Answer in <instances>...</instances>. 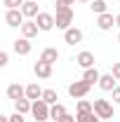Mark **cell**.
<instances>
[{
	"instance_id": "4fadbf2b",
	"label": "cell",
	"mask_w": 120,
	"mask_h": 122,
	"mask_svg": "<svg viewBox=\"0 0 120 122\" xmlns=\"http://www.w3.org/2000/svg\"><path fill=\"white\" fill-rule=\"evenodd\" d=\"M43 94H45V89H43L38 82H31L28 87H26V99H31V101H38V99H43Z\"/></svg>"
},
{
	"instance_id": "52a82bcc",
	"label": "cell",
	"mask_w": 120,
	"mask_h": 122,
	"mask_svg": "<svg viewBox=\"0 0 120 122\" xmlns=\"http://www.w3.org/2000/svg\"><path fill=\"white\" fill-rule=\"evenodd\" d=\"M64 40H66V45H80L82 42V30L75 28V26H71L68 30H64Z\"/></svg>"
},
{
	"instance_id": "5bb4252c",
	"label": "cell",
	"mask_w": 120,
	"mask_h": 122,
	"mask_svg": "<svg viewBox=\"0 0 120 122\" xmlns=\"http://www.w3.org/2000/svg\"><path fill=\"white\" fill-rule=\"evenodd\" d=\"M7 96H10L12 101H19V99H24V96H26V87H21L19 82H14V85H10V87H7Z\"/></svg>"
},
{
	"instance_id": "7c38bea8",
	"label": "cell",
	"mask_w": 120,
	"mask_h": 122,
	"mask_svg": "<svg viewBox=\"0 0 120 122\" xmlns=\"http://www.w3.org/2000/svg\"><path fill=\"white\" fill-rule=\"evenodd\" d=\"M97 26H99L101 30H111L113 26H115V16L108 14V12H106V14H99L97 16Z\"/></svg>"
},
{
	"instance_id": "9a60e30c",
	"label": "cell",
	"mask_w": 120,
	"mask_h": 122,
	"mask_svg": "<svg viewBox=\"0 0 120 122\" xmlns=\"http://www.w3.org/2000/svg\"><path fill=\"white\" fill-rule=\"evenodd\" d=\"M21 12H24V16H26V19H35V16L40 14V12H38V2L26 0V2L21 5Z\"/></svg>"
},
{
	"instance_id": "1f68e13d",
	"label": "cell",
	"mask_w": 120,
	"mask_h": 122,
	"mask_svg": "<svg viewBox=\"0 0 120 122\" xmlns=\"http://www.w3.org/2000/svg\"><path fill=\"white\" fill-rule=\"evenodd\" d=\"M0 122H10V115H0Z\"/></svg>"
},
{
	"instance_id": "e0dca14e",
	"label": "cell",
	"mask_w": 120,
	"mask_h": 122,
	"mask_svg": "<svg viewBox=\"0 0 120 122\" xmlns=\"http://www.w3.org/2000/svg\"><path fill=\"white\" fill-rule=\"evenodd\" d=\"M99 87L104 92H113L118 85H115V77H113V73H106V75H101V80H99Z\"/></svg>"
},
{
	"instance_id": "44dd1931",
	"label": "cell",
	"mask_w": 120,
	"mask_h": 122,
	"mask_svg": "<svg viewBox=\"0 0 120 122\" xmlns=\"http://www.w3.org/2000/svg\"><path fill=\"white\" fill-rule=\"evenodd\" d=\"M90 10L94 12V14H106V10H108V5H106V0H92L90 2Z\"/></svg>"
},
{
	"instance_id": "e575fe53",
	"label": "cell",
	"mask_w": 120,
	"mask_h": 122,
	"mask_svg": "<svg viewBox=\"0 0 120 122\" xmlns=\"http://www.w3.org/2000/svg\"><path fill=\"white\" fill-rule=\"evenodd\" d=\"M118 42H120V35H118Z\"/></svg>"
},
{
	"instance_id": "9c48e42d",
	"label": "cell",
	"mask_w": 120,
	"mask_h": 122,
	"mask_svg": "<svg viewBox=\"0 0 120 122\" xmlns=\"http://www.w3.org/2000/svg\"><path fill=\"white\" fill-rule=\"evenodd\" d=\"M33 71H35V75L40 77V80H49V77H52V63L38 61V63L33 66Z\"/></svg>"
},
{
	"instance_id": "83f0119b",
	"label": "cell",
	"mask_w": 120,
	"mask_h": 122,
	"mask_svg": "<svg viewBox=\"0 0 120 122\" xmlns=\"http://www.w3.org/2000/svg\"><path fill=\"white\" fill-rule=\"evenodd\" d=\"M10 122H26V120H24L21 113H14V115H10Z\"/></svg>"
},
{
	"instance_id": "30bf717a",
	"label": "cell",
	"mask_w": 120,
	"mask_h": 122,
	"mask_svg": "<svg viewBox=\"0 0 120 122\" xmlns=\"http://www.w3.org/2000/svg\"><path fill=\"white\" fill-rule=\"evenodd\" d=\"M75 63L80 66V68H94V54L92 52H80L78 56H75Z\"/></svg>"
},
{
	"instance_id": "484cf974",
	"label": "cell",
	"mask_w": 120,
	"mask_h": 122,
	"mask_svg": "<svg viewBox=\"0 0 120 122\" xmlns=\"http://www.w3.org/2000/svg\"><path fill=\"white\" fill-rule=\"evenodd\" d=\"M7 63H10V54H7V52H0V66L5 68Z\"/></svg>"
},
{
	"instance_id": "f546056e",
	"label": "cell",
	"mask_w": 120,
	"mask_h": 122,
	"mask_svg": "<svg viewBox=\"0 0 120 122\" xmlns=\"http://www.w3.org/2000/svg\"><path fill=\"white\" fill-rule=\"evenodd\" d=\"M59 122H78V120H75V115H68V113H66V115H64Z\"/></svg>"
},
{
	"instance_id": "603a6c76",
	"label": "cell",
	"mask_w": 120,
	"mask_h": 122,
	"mask_svg": "<svg viewBox=\"0 0 120 122\" xmlns=\"http://www.w3.org/2000/svg\"><path fill=\"white\" fill-rule=\"evenodd\" d=\"M57 99H59V96H57V92H54V89H45V94H43V101H45V103L54 106V103H59Z\"/></svg>"
},
{
	"instance_id": "2e32d148",
	"label": "cell",
	"mask_w": 120,
	"mask_h": 122,
	"mask_svg": "<svg viewBox=\"0 0 120 122\" xmlns=\"http://www.w3.org/2000/svg\"><path fill=\"white\" fill-rule=\"evenodd\" d=\"M57 59H59V49H54V47H45L38 61H45V63H54Z\"/></svg>"
},
{
	"instance_id": "d6a6232c",
	"label": "cell",
	"mask_w": 120,
	"mask_h": 122,
	"mask_svg": "<svg viewBox=\"0 0 120 122\" xmlns=\"http://www.w3.org/2000/svg\"><path fill=\"white\" fill-rule=\"evenodd\" d=\"M115 26H118V28H120V14L115 16Z\"/></svg>"
},
{
	"instance_id": "cb8c5ba5",
	"label": "cell",
	"mask_w": 120,
	"mask_h": 122,
	"mask_svg": "<svg viewBox=\"0 0 120 122\" xmlns=\"http://www.w3.org/2000/svg\"><path fill=\"white\" fill-rule=\"evenodd\" d=\"M94 110V103L85 101V99H78V113H92Z\"/></svg>"
},
{
	"instance_id": "8fae6325",
	"label": "cell",
	"mask_w": 120,
	"mask_h": 122,
	"mask_svg": "<svg viewBox=\"0 0 120 122\" xmlns=\"http://www.w3.org/2000/svg\"><path fill=\"white\" fill-rule=\"evenodd\" d=\"M12 47H14V52L19 54V56H26V54H31V40H28V38H16Z\"/></svg>"
},
{
	"instance_id": "8992f818",
	"label": "cell",
	"mask_w": 120,
	"mask_h": 122,
	"mask_svg": "<svg viewBox=\"0 0 120 122\" xmlns=\"http://www.w3.org/2000/svg\"><path fill=\"white\" fill-rule=\"evenodd\" d=\"M24 19H26V16H24L21 10H7V12H5L7 26H19V28H21V26H24Z\"/></svg>"
},
{
	"instance_id": "3957f363",
	"label": "cell",
	"mask_w": 120,
	"mask_h": 122,
	"mask_svg": "<svg viewBox=\"0 0 120 122\" xmlns=\"http://www.w3.org/2000/svg\"><path fill=\"white\" fill-rule=\"evenodd\" d=\"M90 89H92V85L85 82V80H75V82L68 85V94H71L73 99H85V96L90 94Z\"/></svg>"
},
{
	"instance_id": "d4e9b609",
	"label": "cell",
	"mask_w": 120,
	"mask_h": 122,
	"mask_svg": "<svg viewBox=\"0 0 120 122\" xmlns=\"http://www.w3.org/2000/svg\"><path fill=\"white\" fill-rule=\"evenodd\" d=\"M24 2H26V0H2V5H5L7 10H21Z\"/></svg>"
},
{
	"instance_id": "6da1fadb",
	"label": "cell",
	"mask_w": 120,
	"mask_h": 122,
	"mask_svg": "<svg viewBox=\"0 0 120 122\" xmlns=\"http://www.w3.org/2000/svg\"><path fill=\"white\" fill-rule=\"evenodd\" d=\"M54 19H57V28L68 30L71 24H73V10L68 5H57V16Z\"/></svg>"
},
{
	"instance_id": "d6986e66",
	"label": "cell",
	"mask_w": 120,
	"mask_h": 122,
	"mask_svg": "<svg viewBox=\"0 0 120 122\" xmlns=\"http://www.w3.org/2000/svg\"><path fill=\"white\" fill-rule=\"evenodd\" d=\"M14 108H16V113L26 115V113H31V110H33V101L24 96V99H19V101H14Z\"/></svg>"
},
{
	"instance_id": "4dcf8cb0",
	"label": "cell",
	"mask_w": 120,
	"mask_h": 122,
	"mask_svg": "<svg viewBox=\"0 0 120 122\" xmlns=\"http://www.w3.org/2000/svg\"><path fill=\"white\" fill-rule=\"evenodd\" d=\"M73 2H75V0H57V5H68V7H71Z\"/></svg>"
},
{
	"instance_id": "ba28073f",
	"label": "cell",
	"mask_w": 120,
	"mask_h": 122,
	"mask_svg": "<svg viewBox=\"0 0 120 122\" xmlns=\"http://www.w3.org/2000/svg\"><path fill=\"white\" fill-rule=\"evenodd\" d=\"M38 30H40V26L35 24V19H28V21H24V26H21V38H35L38 35Z\"/></svg>"
},
{
	"instance_id": "ac0fdd59",
	"label": "cell",
	"mask_w": 120,
	"mask_h": 122,
	"mask_svg": "<svg viewBox=\"0 0 120 122\" xmlns=\"http://www.w3.org/2000/svg\"><path fill=\"white\" fill-rule=\"evenodd\" d=\"M82 80H85V82H90L92 87H94V85H99V80H101V73H99L97 68H87V71L82 73Z\"/></svg>"
},
{
	"instance_id": "ffe728a7",
	"label": "cell",
	"mask_w": 120,
	"mask_h": 122,
	"mask_svg": "<svg viewBox=\"0 0 120 122\" xmlns=\"http://www.w3.org/2000/svg\"><path fill=\"white\" fill-rule=\"evenodd\" d=\"M66 113H68V110H66V106H64V103H54V106L49 108V117H52L54 122H59Z\"/></svg>"
},
{
	"instance_id": "f1b7e54d",
	"label": "cell",
	"mask_w": 120,
	"mask_h": 122,
	"mask_svg": "<svg viewBox=\"0 0 120 122\" xmlns=\"http://www.w3.org/2000/svg\"><path fill=\"white\" fill-rule=\"evenodd\" d=\"M111 94H113V103H120V87H115Z\"/></svg>"
},
{
	"instance_id": "5b68a950",
	"label": "cell",
	"mask_w": 120,
	"mask_h": 122,
	"mask_svg": "<svg viewBox=\"0 0 120 122\" xmlns=\"http://www.w3.org/2000/svg\"><path fill=\"white\" fill-rule=\"evenodd\" d=\"M35 24L40 26V30H52L57 26V19L49 14V12H40V14L35 16Z\"/></svg>"
},
{
	"instance_id": "277c9868",
	"label": "cell",
	"mask_w": 120,
	"mask_h": 122,
	"mask_svg": "<svg viewBox=\"0 0 120 122\" xmlns=\"http://www.w3.org/2000/svg\"><path fill=\"white\" fill-rule=\"evenodd\" d=\"M94 113L99 115V120H111L113 117V106L106 99H94Z\"/></svg>"
},
{
	"instance_id": "4316f807",
	"label": "cell",
	"mask_w": 120,
	"mask_h": 122,
	"mask_svg": "<svg viewBox=\"0 0 120 122\" xmlns=\"http://www.w3.org/2000/svg\"><path fill=\"white\" fill-rule=\"evenodd\" d=\"M111 73H113V77H115V80H120V61H115V63H113V71H111Z\"/></svg>"
},
{
	"instance_id": "7402d4cb",
	"label": "cell",
	"mask_w": 120,
	"mask_h": 122,
	"mask_svg": "<svg viewBox=\"0 0 120 122\" xmlns=\"http://www.w3.org/2000/svg\"><path fill=\"white\" fill-rule=\"evenodd\" d=\"M75 120L78 122H99V115H97L94 110H92V113H78Z\"/></svg>"
},
{
	"instance_id": "7a4b0ae2",
	"label": "cell",
	"mask_w": 120,
	"mask_h": 122,
	"mask_svg": "<svg viewBox=\"0 0 120 122\" xmlns=\"http://www.w3.org/2000/svg\"><path fill=\"white\" fill-rule=\"evenodd\" d=\"M49 103H45V101H43V99H38V101H33V110H31V113H33V120L35 122H45V120H52V117H49Z\"/></svg>"
},
{
	"instance_id": "836d02e7",
	"label": "cell",
	"mask_w": 120,
	"mask_h": 122,
	"mask_svg": "<svg viewBox=\"0 0 120 122\" xmlns=\"http://www.w3.org/2000/svg\"><path fill=\"white\" fill-rule=\"evenodd\" d=\"M80 2H92V0H80Z\"/></svg>"
}]
</instances>
